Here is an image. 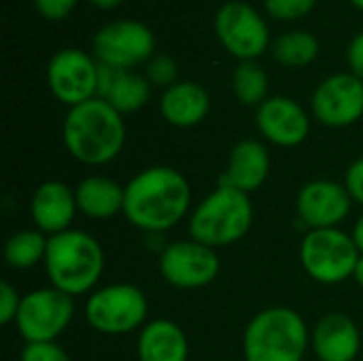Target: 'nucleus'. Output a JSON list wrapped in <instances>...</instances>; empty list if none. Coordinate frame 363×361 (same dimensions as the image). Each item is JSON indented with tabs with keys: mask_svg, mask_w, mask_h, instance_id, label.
<instances>
[{
	"mask_svg": "<svg viewBox=\"0 0 363 361\" xmlns=\"http://www.w3.org/2000/svg\"><path fill=\"white\" fill-rule=\"evenodd\" d=\"M221 270L217 249L198 240H177L164 247L160 255V272L164 281L177 289H200L211 285Z\"/></svg>",
	"mask_w": 363,
	"mask_h": 361,
	"instance_id": "9b49d317",
	"label": "nucleus"
},
{
	"mask_svg": "<svg viewBox=\"0 0 363 361\" xmlns=\"http://www.w3.org/2000/svg\"><path fill=\"white\" fill-rule=\"evenodd\" d=\"M351 236H353V240H355V247L359 249V253L363 255V215L357 219V221H355Z\"/></svg>",
	"mask_w": 363,
	"mask_h": 361,
	"instance_id": "473e14b6",
	"label": "nucleus"
},
{
	"mask_svg": "<svg viewBox=\"0 0 363 361\" xmlns=\"http://www.w3.org/2000/svg\"><path fill=\"white\" fill-rule=\"evenodd\" d=\"M215 34L221 47L240 62H255L270 47L266 19L247 2H225L215 15Z\"/></svg>",
	"mask_w": 363,
	"mask_h": 361,
	"instance_id": "6e6552de",
	"label": "nucleus"
},
{
	"mask_svg": "<svg viewBox=\"0 0 363 361\" xmlns=\"http://www.w3.org/2000/svg\"><path fill=\"white\" fill-rule=\"evenodd\" d=\"M94 57L100 64L134 70L155 55V36L149 26L136 19H117L94 34Z\"/></svg>",
	"mask_w": 363,
	"mask_h": 361,
	"instance_id": "9d476101",
	"label": "nucleus"
},
{
	"mask_svg": "<svg viewBox=\"0 0 363 361\" xmlns=\"http://www.w3.org/2000/svg\"><path fill=\"white\" fill-rule=\"evenodd\" d=\"M89 4L100 11H113V9H119L123 4V0H89Z\"/></svg>",
	"mask_w": 363,
	"mask_h": 361,
	"instance_id": "72a5a7b5",
	"label": "nucleus"
},
{
	"mask_svg": "<svg viewBox=\"0 0 363 361\" xmlns=\"http://www.w3.org/2000/svg\"><path fill=\"white\" fill-rule=\"evenodd\" d=\"M49 236L40 230H19L9 236L4 245V260L15 270H28L45 262Z\"/></svg>",
	"mask_w": 363,
	"mask_h": 361,
	"instance_id": "b1692460",
	"label": "nucleus"
},
{
	"mask_svg": "<svg viewBox=\"0 0 363 361\" xmlns=\"http://www.w3.org/2000/svg\"><path fill=\"white\" fill-rule=\"evenodd\" d=\"M21 298L23 296H19V291L9 281L0 283V323L2 326H9L17 319Z\"/></svg>",
	"mask_w": 363,
	"mask_h": 361,
	"instance_id": "c85d7f7f",
	"label": "nucleus"
},
{
	"mask_svg": "<svg viewBox=\"0 0 363 361\" xmlns=\"http://www.w3.org/2000/svg\"><path fill=\"white\" fill-rule=\"evenodd\" d=\"M351 206L353 198L347 187L330 179L306 183L296 200L300 223H304L308 230L338 228L349 217Z\"/></svg>",
	"mask_w": 363,
	"mask_h": 361,
	"instance_id": "4468645a",
	"label": "nucleus"
},
{
	"mask_svg": "<svg viewBox=\"0 0 363 361\" xmlns=\"http://www.w3.org/2000/svg\"><path fill=\"white\" fill-rule=\"evenodd\" d=\"M230 361H234V360H230Z\"/></svg>",
	"mask_w": 363,
	"mask_h": 361,
	"instance_id": "e433bc0d",
	"label": "nucleus"
},
{
	"mask_svg": "<svg viewBox=\"0 0 363 361\" xmlns=\"http://www.w3.org/2000/svg\"><path fill=\"white\" fill-rule=\"evenodd\" d=\"M317 0H264V9L279 21H296L313 13Z\"/></svg>",
	"mask_w": 363,
	"mask_h": 361,
	"instance_id": "bb28decb",
	"label": "nucleus"
},
{
	"mask_svg": "<svg viewBox=\"0 0 363 361\" xmlns=\"http://www.w3.org/2000/svg\"><path fill=\"white\" fill-rule=\"evenodd\" d=\"M251 196L228 185H217L191 213L189 238L211 249L230 247L247 236L253 226Z\"/></svg>",
	"mask_w": 363,
	"mask_h": 361,
	"instance_id": "20e7f679",
	"label": "nucleus"
},
{
	"mask_svg": "<svg viewBox=\"0 0 363 361\" xmlns=\"http://www.w3.org/2000/svg\"><path fill=\"white\" fill-rule=\"evenodd\" d=\"M270 166L272 162L266 145L255 138H245L234 145L228 168L219 177V185H228L251 196L266 183Z\"/></svg>",
	"mask_w": 363,
	"mask_h": 361,
	"instance_id": "f3484780",
	"label": "nucleus"
},
{
	"mask_svg": "<svg viewBox=\"0 0 363 361\" xmlns=\"http://www.w3.org/2000/svg\"><path fill=\"white\" fill-rule=\"evenodd\" d=\"M145 77L153 87H164L168 89L170 85L177 83L179 79V66L177 62L166 55V53H155L147 64H145Z\"/></svg>",
	"mask_w": 363,
	"mask_h": 361,
	"instance_id": "a878e982",
	"label": "nucleus"
},
{
	"mask_svg": "<svg viewBox=\"0 0 363 361\" xmlns=\"http://www.w3.org/2000/svg\"><path fill=\"white\" fill-rule=\"evenodd\" d=\"M138 361H187L189 343L183 328L170 319H153L138 332Z\"/></svg>",
	"mask_w": 363,
	"mask_h": 361,
	"instance_id": "aec40b11",
	"label": "nucleus"
},
{
	"mask_svg": "<svg viewBox=\"0 0 363 361\" xmlns=\"http://www.w3.org/2000/svg\"><path fill=\"white\" fill-rule=\"evenodd\" d=\"M149 302L140 287L132 283H113L89 294L85 319L91 330L106 336H123L147 326Z\"/></svg>",
	"mask_w": 363,
	"mask_h": 361,
	"instance_id": "423d86ee",
	"label": "nucleus"
},
{
	"mask_svg": "<svg viewBox=\"0 0 363 361\" xmlns=\"http://www.w3.org/2000/svg\"><path fill=\"white\" fill-rule=\"evenodd\" d=\"M32 2H34L36 11L45 19H49V21H62V19H66L74 11V6H77L79 0H32Z\"/></svg>",
	"mask_w": 363,
	"mask_h": 361,
	"instance_id": "c756f323",
	"label": "nucleus"
},
{
	"mask_svg": "<svg viewBox=\"0 0 363 361\" xmlns=\"http://www.w3.org/2000/svg\"><path fill=\"white\" fill-rule=\"evenodd\" d=\"M362 253L351 234L340 228L308 230L300 245V262L306 274L321 285H338L355 274Z\"/></svg>",
	"mask_w": 363,
	"mask_h": 361,
	"instance_id": "0eeeda50",
	"label": "nucleus"
},
{
	"mask_svg": "<svg viewBox=\"0 0 363 361\" xmlns=\"http://www.w3.org/2000/svg\"><path fill=\"white\" fill-rule=\"evenodd\" d=\"M313 115L328 128H347L363 117V81L353 72L323 79L311 100Z\"/></svg>",
	"mask_w": 363,
	"mask_h": 361,
	"instance_id": "ddd939ff",
	"label": "nucleus"
},
{
	"mask_svg": "<svg viewBox=\"0 0 363 361\" xmlns=\"http://www.w3.org/2000/svg\"><path fill=\"white\" fill-rule=\"evenodd\" d=\"M311 345L319 361H355L362 351V334L351 317L330 313L315 326Z\"/></svg>",
	"mask_w": 363,
	"mask_h": 361,
	"instance_id": "a211bd4d",
	"label": "nucleus"
},
{
	"mask_svg": "<svg viewBox=\"0 0 363 361\" xmlns=\"http://www.w3.org/2000/svg\"><path fill=\"white\" fill-rule=\"evenodd\" d=\"M274 60L287 68H304L313 64L319 55V40L306 30H291L281 34L272 43Z\"/></svg>",
	"mask_w": 363,
	"mask_h": 361,
	"instance_id": "5701e85b",
	"label": "nucleus"
},
{
	"mask_svg": "<svg viewBox=\"0 0 363 361\" xmlns=\"http://www.w3.org/2000/svg\"><path fill=\"white\" fill-rule=\"evenodd\" d=\"M351 4H353V6H357L359 11H363V0H351Z\"/></svg>",
	"mask_w": 363,
	"mask_h": 361,
	"instance_id": "c9c22d12",
	"label": "nucleus"
},
{
	"mask_svg": "<svg viewBox=\"0 0 363 361\" xmlns=\"http://www.w3.org/2000/svg\"><path fill=\"white\" fill-rule=\"evenodd\" d=\"M311 343L300 313L272 306L257 313L242 336L245 361H302Z\"/></svg>",
	"mask_w": 363,
	"mask_h": 361,
	"instance_id": "39448f33",
	"label": "nucleus"
},
{
	"mask_svg": "<svg viewBox=\"0 0 363 361\" xmlns=\"http://www.w3.org/2000/svg\"><path fill=\"white\" fill-rule=\"evenodd\" d=\"M208 111L211 96L196 81H177L160 98V113L174 128H194L206 119Z\"/></svg>",
	"mask_w": 363,
	"mask_h": 361,
	"instance_id": "6ab92c4d",
	"label": "nucleus"
},
{
	"mask_svg": "<svg viewBox=\"0 0 363 361\" xmlns=\"http://www.w3.org/2000/svg\"><path fill=\"white\" fill-rule=\"evenodd\" d=\"M191 209V185L170 166L140 170L125 185L123 217L147 234H162L179 226Z\"/></svg>",
	"mask_w": 363,
	"mask_h": 361,
	"instance_id": "f257e3e1",
	"label": "nucleus"
},
{
	"mask_svg": "<svg viewBox=\"0 0 363 361\" xmlns=\"http://www.w3.org/2000/svg\"><path fill=\"white\" fill-rule=\"evenodd\" d=\"M347 62H349V72H353L363 81V32H359L351 40L347 51Z\"/></svg>",
	"mask_w": 363,
	"mask_h": 361,
	"instance_id": "2f4dec72",
	"label": "nucleus"
},
{
	"mask_svg": "<svg viewBox=\"0 0 363 361\" xmlns=\"http://www.w3.org/2000/svg\"><path fill=\"white\" fill-rule=\"evenodd\" d=\"M353 279L359 283L363 287V255L359 257V262H357V268H355V274H353Z\"/></svg>",
	"mask_w": 363,
	"mask_h": 361,
	"instance_id": "f704fd0d",
	"label": "nucleus"
},
{
	"mask_svg": "<svg viewBox=\"0 0 363 361\" xmlns=\"http://www.w3.org/2000/svg\"><path fill=\"white\" fill-rule=\"evenodd\" d=\"M151 87L153 85L149 83L145 74H138L134 70H119L113 87L102 100H106L117 113L130 115V113L140 111L149 102Z\"/></svg>",
	"mask_w": 363,
	"mask_h": 361,
	"instance_id": "4be33fe9",
	"label": "nucleus"
},
{
	"mask_svg": "<svg viewBox=\"0 0 363 361\" xmlns=\"http://www.w3.org/2000/svg\"><path fill=\"white\" fill-rule=\"evenodd\" d=\"M66 151L85 166H104L119 157L125 145L123 115L106 100L91 98L68 109L62 126Z\"/></svg>",
	"mask_w": 363,
	"mask_h": 361,
	"instance_id": "f03ea898",
	"label": "nucleus"
},
{
	"mask_svg": "<svg viewBox=\"0 0 363 361\" xmlns=\"http://www.w3.org/2000/svg\"><path fill=\"white\" fill-rule=\"evenodd\" d=\"M74 196L81 215L102 221L123 213L125 185L102 174H91L74 187Z\"/></svg>",
	"mask_w": 363,
	"mask_h": 361,
	"instance_id": "412c9836",
	"label": "nucleus"
},
{
	"mask_svg": "<svg viewBox=\"0 0 363 361\" xmlns=\"http://www.w3.org/2000/svg\"><path fill=\"white\" fill-rule=\"evenodd\" d=\"M79 213L74 189L62 181H45L40 183L30 200V217L47 236L62 234L70 230L74 215Z\"/></svg>",
	"mask_w": 363,
	"mask_h": 361,
	"instance_id": "dca6fc26",
	"label": "nucleus"
},
{
	"mask_svg": "<svg viewBox=\"0 0 363 361\" xmlns=\"http://www.w3.org/2000/svg\"><path fill=\"white\" fill-rule=\"evenodd\" d=\"M47 85L66 106L98 98V60L81 49H60L47 64Z\"/></svg>",
	"mask_w": 363,
	"mask_h": 361,
	"instance_id": "f8f14e48",
	"label": "nucleus"
},
{
	"mask_svg": "<svg viewBox=\"0 0 363 361\" xmlns=\"http://www.w3.org/2000/svg\"><path fill=\"white\" fill-rule=\"evenodd\" d=\"M345 187L351 194L353 202H357V204L363 206V157L355 160L349 166L347 177H345Z\"/></svg>",
	"mask_w": 363,
	"mask_h": 361,
	"instance_id": "7c9ffc66",
	"label": "nucleus"
},
{
	"mask_svg": "<svg viewBox=\"0 0 363 361\" xmlns=\"http://www.w3.org/2000/svg\"><path fill=\"white\" fill-rule=\"evenodd\" d=\"M262 136L277 147H298L308 138L311 117L306 109L287 96H270L255 113Z\"/></svg>",
	"mask_w": 363,
	"mask_h": 361,
	"instance_id": "2eb2a0df",
	"label": "nucleus"
},
{
	"mask_svg": "<svg viewBox=\"0 0 363 361\" xmlns=\"http://www.w3.org/2000/svg\"><path fill=\"white\" fill-rule=\"evenodd\" d=\"M74 317V298L55 287L26 294L17 313V332L26 343H55Z\"/></svg>",
	"mask_w": 363,
	"mask_h": 361,
	"instance_id": "1a4fd4ad",
	"label": "nucleus"
},
{
	"mask_svg": "<svg viewBox=\"0 0 363 361\" xmlns=\"http://www.w3.org/2000/svg\"><path fill=\"white\" fill-rule=\"evenodd\" d=\"M268 74L257 62H238L232 74V89L245 106H262L268 96Z\"/></svg>",
	"mask_w": 363,
	"mask_h": 361,
	"instance_id": "393cba45",
	"label": "nucleus"
},
{
	"mask_svg": "<svg viewBox=\"0 0 363 361\" xmlns=\"http://www.w3.org/2000/svg\"><path fill=\"white\" fill-rule=\"evenodd\" d=\"M43 264L51 287L77 298L96 291L104 272V251L91 234L70 228L49 236Z\"/></svg>",
	"mask_w": 363,
	"mask_h": 361,
	"instance_id": "7ed1b4c3",
	"label": "nucleus"
},
{
	"mask_svg": "<svg viewBox=\"0 0 363 361\" xmlns=\"http://www.w3.org/2000/svg\"><path fill=\"white\" fill-rule=\"evenodd\" d=\"M19 361H72L57 343H26Z\"/></svg>",
	"mask_w": 363,
	"mask_h": 361,
	"instance_id": "cd10ccee",
	"label": "nucleus"
}]
</instances>
